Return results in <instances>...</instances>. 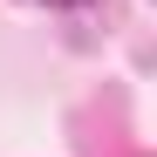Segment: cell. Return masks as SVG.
<instances>
[{
	"mask_svg": "<svg viewBox=\"0 0 157 157\" xmlns=\"http://www.w3.org/2000/svg\"><path fill=\"white\" fill-rule=\"evenodd\" d=\"M48 7H89V0H48Z\"/></svg>",
	"mask_w": 157,
	"mask_h": 157,
	"instance_id": "cell-1",
	"label": "cell"
}]
</instances>
